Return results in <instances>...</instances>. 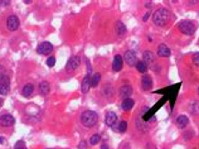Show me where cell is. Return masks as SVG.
<instances>
[{
    "instance_id": "obj_1",
    "label": "cell",
    "mask_w": 199,
    "mask_h": 149,
    "mask_svg": "<svg viewBox=\"0 0 199 149\" xmlns=\"http://www.w3.org/2000/svg\"><path fill=\"white\" fill-rule=\"evenodd\" d=\"M168 20H169V11L165 8L158 9L154 13V16H152V22L158 27H164L168 23Z\"/></svg>"
},
{
    "instance_id": "obj_2",
    "label": "cell",
    "mask_w": 199,
    "mask_h": 149,
    "mask_svg": "<svg viewBox=\"0 0 199 149\" xmlns=\"http://www.w3.org/2000/svg\"><path fill=\"white\" fill-rule=\"evenodd\" d=\"M81 121L86 128H92L95 127L98 121V115L92 110H87L82 114L81 116Z\"/></svg>"
},
{
    "instance_id": "obj_3",
    "label": "cell",
    "mask_w": 199,
    "mask_h": 149,
    "mask_svg": "<svg viewBox=\"0 0 199 149\" xmlns=\"http://www.w3.org/2000/svg\"><path fill=\"white\" fill-rule=\"evenodd\" d=\"M179 29L183 32L184 34L186 36H192V34H194L195 32V24L193 22H189V20H181L179 23Z\"/></svg>"
},
{
    "instance_id": "obj_4",
    "label": "cell",
    "mask_w": 199,
    "mask_h": 149,
    "mask_svg": "<svg viewBox=\"0 0 199 149\" xmlns=\"http://www.w3.org/2000/svg\"><path fill=\"white\" fill-rule=\"evenodd\" d=\"M9 90H10V80L8 77V74H5V76L0 80V94L5 96L9 94Z\"/></svg>"
},
{
    "instance_id": "obj_5",
    "label": "cell",
    "mask_w": 199,
    "mask_h": 149,
    "mask_svg": "<svg viewBox=\"0 0 199 149\" xmlns=\"http://www.w3.org/2000/svg\"><path fill=\"white\" fill-rule=\"evenodd\" d=\"M79 63H81V58H79L78 56H72L71 58L68 60V62H67V66H66L67 71H75V70H77Z\"/></svg>"
},
{
    "instance_id": "obj_6",
    "label": "cell",
    "mask_w": 199,
    "mask_h": 149,
    "mask_svg": "<svg viewBox=\"0 0 199 149\" xmlns=\"http://www.w3.org/2000/svg\"><path fill=\"white\" fill-rule=\"evenodd\" d=\"M7 27H8V29L11 31V32H14V31L18 29V28H19V19H18V16L10 15L9 18L7 19Z\"/></svg>"
},
{
    "instance_id": "obj_7",
    "label": "cell",
    "mask_w": 199,
    "mask_h": 149,
    "mask_svg": "<svg viewBox=\"0 0 199 149\" xmlns=\"http://www.w3.org/2000/svg\"><path fill=\"white\" fill-rule=\"evenodd\" d=\"M124 60L130 67L136 66V63H138V58H136V54H135L134 51H127L124 56Z\"/></svg>"
},
{
    "instance_id": "obj_8",
    "label": "cell",
    "mask_w": 199,
    "mask_h": 149,
    "mask_svg": "<svg viewBox=\"0 0 199 149\" xmlns=\"http://www.w3.org/2000/svg\"><path fill=\"white\" fill-rule=\"evenodd\" d=\"M53 51V45L49 42H43L37 47V52L41 54H49Z\"/></svg>"
},
{
    "instance_id": "obj_9",
    "label": "cell",
    "mask_w": 199,
    "mask_h": 149,
    "mask_svg": "<svg viewBox=\"0 0 199 149\" xmlns=\"http://www.w3.org/2000/svg\"><path fill=\"white\" fill-rule=\"evenodd\" d=\"M14 118L10 115V114H3L1 116H0V125L4 128H8V127H11V125L14 124Z\"/></svg>"
},
{
    "instance_id": "obj_10",
    "label": "cell",
    "mask_w": 199,
    "mask_h": 149,
    "mask_svg": "<svg viewBox=\"0 0 199 149\" xmlns=\"http://www.w3.org/2000/svg\"><path fill=\"white\" fill-rule=\"evenodd\" d=\"M131 94H132V87H131L130 85H124V86H121L120 91H118V95H120V97H122L124 100L130 99Z\"/></svg>"
},
{
    "instance_id": "obj_11",
    "label": "cell",
    "mask_w": 199,
    "mask_h": 149,
    "mask_svg": "<svg viewBox=\"0 0 199 149\" xmlns=\"http://www.w3.org/2000/svg\"><path fill=\"white\" fill-rule=\"evenodd\" d=\"M117 121V116H116V114L115 112H112V111H109L106 114V118H105V123L107 127H113V125L116 124Z\"/></svg>"
},
{
    "instance_id": "obj_12",
    "label": "cell",
    "mask_w": 199,
    "mask_h": 149,
    "mask_svg": "<svg viewBox=\"0 0 199 149\" xmlns=\"http://www.w3.org/2000/svg\"><path fill=\"white\" fill-rule=\"evenodd\" d=\"M122 66H124V60L121 56H115L113 58V65H112V68L115 72H118L122 70Z\"/></svg>"
},
{
    "instance_id": "obj_13",
    "label": "cell",
    "mask_w": 199,
    "mask_h": 149,
    "mask_svg": "<svg viewBox=\"0 0 199 149\" xmlns=\"http://www.w3.org/2000/svg\"><path fill=\"white\" fill-rule=\"evenodd\" d=\"M188 124H189V119L186 118L185 115H180V116L177 118V125H178V128L184 129Z\"/></svg>"
},
{
    "instance_id": "obj_14",
    "label": "cell",
    "mask_w": 199,
    "mask_h": 149,
    "mask_svg": "<svg viewBox=\"0 0 199 149\" xmlns=\"http://www.w3.org/2000/svg\"><path fill=\"white\" fill-rule=\"evenodd\" d=\"M90 86H91V77H90V74H87V76L83 78L82 85H81V90H82V92H83V94L88 92Z\"/></svg>"
},
{
    "instance_id": "obj_15",
    "label": "cell",
    "mask_w": 199,
    "mask_h": 149,
    "mask_svg": "<svg viewBox=\"0 0 199 149\" xmlns=\"http://www.w3.org/2000/svg\"><path fill=\"white\" fill-rule=\"evenodd\" d=\"M158 54L160 57H169L170 56V49L166 47L165 44H160L158 47Z\"/></svg>"
},
{
    "instance_id": "obj_16",
    "label": "cell",
    "mask_w": 199,
    "mask_h": 149,
    "mask_svg": "<svg viewBox=\"0 0 199 149\" xmlns=\"http://www.w3.org/2000/svg\"><path fill=\"white\" fill-rule=\"evenodd\" d=\"M143 58H144V62L146 65H150V63H152V62L155 61V57H154V54H152V52H150V51H145V52L143 53Z\"/></svg>"
},
{
    "instance_id": "obj_17",
    "label": "cell",
    "mask_w": 199,
    "mask_h": 149,
    "mask_svg": "<svg viewBox=\"0 0 199 149\" xmlns=\"http://www.w3.org/2000/svg\"><path fill=\"white\" fill-rule=\"evenodd\" d=\"M141 86H143L144 90H150L152 86V80L150 78V76H144L141 80Z\"/></svg>"
},
{
    "instance_id": "obj_18",
    "label": "cell",
    "mask_w": 199,
    "mask_h": 149,
    "mask_svg": "<svg viewBox=\"0 0 199 149\" xmlns=\"http://www.w3.org/2000/svg\"><path fill=\"white\" fill-rule=\"evenodd\" d=\"M33 91H34V86L32 83H28V85L24 86V89H23V91H21V94H23V96H24V97H29V96H32Z\"/></svg>"
},
{
    "instance_id": "obj_19",
    "label": "cell",
    "mask_w": 199,
    "mask_h": 149,
    "mask_svg": "<svg viewBox=\"0 0 199 149\" xmlns=\"http://www.w3.org/2000/svg\"><path fill=\"white\" fill-rule=\"evenodd\" d=\"M115 31H116V33L118 34V36H124V34L126 33V27H125V24L122 22H117L116 25H115Z\"/></svg>"
},
{
    "instance_id": "obj_20",
    "label": "cell",
    "mask_w": 199,
    "mask_h": 149,
    "mask_svg": "<svg viewBox=\"0 0 199 149\" xmlns=\"http://www.w3.org/2000/svg\"><path fill=\"white\" fill-rule=\"evenodd\" d=\"M134 104H135L134 100L126 99V100H124V102H122V109H124V110H126V111H130L134 107Z\"/></svg>"
},
{
    "instance_id": "obj_21",
    "label": "cell",
    "mask_w": 199,
    "mask_h": 149,
    "mask_svg": "<svg viewBox=\"0 0 199 149\" xmlns=\"http://www.w3.org/2000/svg\"><path fill=\"white\" fill-rule=\"evenodd\" d=\"M49 90H50V87H49V83L47 81H44V82H42L41 85H39V91H41L42 95L49 94Z\"/></svg>"
},
{
    "instance_id": "obj_22",
    "label": "cell",
    "mask_w": 199,
    "mask_h": 149,
    "mask_svg": "<svg viewBox=\"0 0 199 149\" xmlns=\"http://www.w3.org/2000/svg\"><path fill=\"white\" fill-rule=\"evenodd\" d=\"M135 67L138 68V71L141 72V73H145V72L147 71V65L145 63L144 61H138V63H136Z\"/></svg>"
},
{
    "instance_id": "obj_23",
    "label": "cell",
    "mask_w": 199,
    "mask_h": 149,
    "mask_svg": "<svg viewBox=\"0 0 199 149\" xmlns=\"http://www.w3.org/2000/svg\"><path fill=\"white\" fill-rule=\"evenodd\" d=\"M101 81V74L100 73H95V76L91 78V87H96Z\"/></svg>"
},
{
    "instance_id": "obj_24",
    "label": "cell",
    "mask_w": 199,
    "mask_h": 149,
    "mask_svg": "<svg viewBox=\"0 0 199 149\" xmlns=\"http://www.w3.org/2000/svg\"><path fill=\"white\" fill-rule=\"evenodd\" d=\"M100 140H101V136H100L98 134H95V135L91 136L90 144H91V145H96V144H98V143H100Z\"/></svg>"
},
{
    "instance_id": "obj_25",
    "label": "cell",
    "mask_w": 199,
    "mask_h": 149,
    "mask_svg": "<svg viewBox=\"0 0 199 149\" xmlns=\"http://www.w3.org/2000/svg\"><path fill=\"white\" fill-rule=\"evenodd\" d=\"M126 129H127V123H126V121H121L120 124H118L117 130L120 131V133H125V131H126Z\"/></svg>"
},
{
    "instance_id": "obj_26",
    "label": "cell",
    "mask_w": 199,
    "mask_h": 149,
    "mask_svg": "<svg viewBox=\"0 0 199 149\" xmlns=\"http://www.w3.org/2000/svg\"><path fill=\"white\" fill-rule=\"evenodd\" d=\"M55 65V58L54 57H49V58L47 60V66L48 67H53Z\"/></svg>"
},
{
    "instance_id": "obj_27",
    "label": "cell",
    "mask_w": 199,
    "mask_h": 149,
    "mask_svg": "<svg viewBox=\"0 0 199 149\" xmlns=\"http://www.w3.org/2000/svg\"><path fill=\"white\" fill-rule=\"evenodd\" d=\"M192 112L193 114H198L199 112V102H194L192 106Z\"/></svg>"
},
{
    "instance_id": "obj_28",
    "label": "cell",
    "mask_w": 199,
    "mask_h": 149,
    "mask_svg": "<svg viewBox=\"0 0 199 149\" xmlns=\"http://www.w3.org/2000/svg\"><path fill=\"white\" fill-rule=\"evenodd\" d=\"M193 62H194V65L199 67V52L194 53V56H193Z\"/></svg>"
},
{
    "instance_id": "obj_29",
    "label": "cell",
    "mask_w": 199,
    "mask_h": 149,
    "mask_svg": "<svg viewBox=\"0 0 199 149\" xmlns=\"http://www.w3.org/2000/svg\"><path fill=\"white\" fill-rule=\"evenodd\" d=\"M5 74H7V72H5V68H4L1 65H0V80H1V78L5 76Z\"/></svg>"
},
{
    "instance_id": "obj_30",
    "label": "cell",
    "mask_w": 199,
    "mask_h": 149,
    "mask_svg": "<svg viewBox=\"0 0 199 149\" xmlns=\"http://www.w3.org/2000/svg\"><path fill=\"white\" fill-rule=\"evenodd\" d=\"M19 147H24V142H18V143H16L15 148H19Z\"/></svg>"
},
{
    "instance_id": "obj_31",
    "label": "cell",
    "mask_w": 199,
    "mask_h": 149,
    "mask_svg": "<svg viewBox=\"0 0 199 149\" xmlns=\"http://www.w3.org/2000/svg\"><path fill=\"white\" fill-rule=\"evenodd\" d=\"M79 148H81V149H84V148H86V142H82V143H81V145H79Z\"/></svg>"
},
{
    "instance_id": "obj_32",
    "label": "cell",
    "mask_w": 199,
    "mask_h": 149,
    "mask_svg": "<svg viewBox=\"0 0 199 149\" xmlns=\"http://www.w3.org/2000/svg\"><path fill=\"white\" fill-rule=\"evenodd\" d=\"M5 143V139L4 138H1V136H0V144H4Z\"/></svg>"
},
{
    "instance_id": "obj_33",
    "label": "cell",
    "mask_w": 199,
    "mask_h": 149,
    "mask_svg": "<svg viewBox=\"0 0 199 149\" xmlns=\"http://www.w3.org/2000/svg\"><path fill=\"white\" fill-rule=\"evenodd\" d=\"M101 149H109V147H107V144H102Z\"/></svg>"
},
{
    "instance_id": "obj_34",
    "label": "cell",
    "mask_w": 199,
    "mask_h": 149,
    "mask_svg": "<svg viewBox=\"0 0 199 149\" xmlns=\"http://www.w3.org/2000/svg\"><path fill=\"white\" fill-rule=\"evenodd\" d=\"M149 14H150V13H147V14H145V15H144V20H146L147 18H149Z\"/></svg>"
},
{
    "instance_id": "obj_35",
    "label": "cell",
    "mask_w": 199,
    "mask_h": 149,
    "mask_svg": "<svg viewBox=\"0 0 199 149\" xmlns=\"http://www.w3.org/2000/svg\"><path fill=\"white\" fill-rule=\"evenodd\" d=\"M3 102H4V100L1 99V97H0V107H1V105H3Z\"/></svg>"
},
{
    "instance_id": "obj_36",
    "label": "cell",
    "mask_w": 199,
    "mask_h": 149,
    "mask_svg": "<svg viewBox=\"0 0 199 149\" xmlns=\"http://www.w3.org/2000/svg\"><path fill=\"white\" fill-rule=\"evenodd\" d=\"M15 149H27V148H24V147H19V148H15Z\"/></svg>"
},
{
    "instance_id": "obj_37",
    "label": "cell",
    "mask_w": 199,
    "mask_h": 149,
    "mask_svg": "<svg viewBox=\"0 0 199 149\" xmlns=\"http://www.w3.org/2000/svg\"><path fill=\"white\" fill-rule=\"evenodd\" d=\"M198 94H199V89H198Z\"/></svg>"
}]
</instances>
